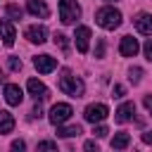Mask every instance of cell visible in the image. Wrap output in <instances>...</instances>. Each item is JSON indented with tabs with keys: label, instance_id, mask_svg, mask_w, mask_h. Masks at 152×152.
Segmentation results:
<instances>
[{
	"label": "cell",
	"instance_id": "obj_12",
	"mask_svg": "<svg viewBox=\"0 0 152 152\" xmlns=\"http://www.w3.org/2000/svg\"><path fill=\"white\" fill-rule=\"evenodd\" d=\"M45 36H48V31H45V26H38V24H33V26H28L26 28V38L31 40V43H45Z\"/></svg>",
	"mask_w": 152,
	"mask_h": 152
},
{
	"label": "cell",
	"instance_id": "obj_5",
	"mask_svg": "<svg viewBox=\"0 0 152 152\" xmlns=\"http://www.w3.org/2000/svg\"><path fill=\"white\" fill-rule=\"evenodd\" d=\"M107 114H109L107 104H88V107H86V112H83L86 121H90V124H100V121H104V119H107Z\"/></svg>",
	"mask_w": 152,
	"mask_h": 152
},
{
	"label": "cell",
	"instance_id": "obj_15",
	"mask_svg": "<svg viewBox=\"0 0 152 152\" xmlns=\"http://www.w3.org/2000/svg\"><path fill=\"white\" fill-rule=\"evenodd\" d=\"M26 7H28V12L33 14V17H48L50 14V10H48V5H45V0H28L26 2Z\"/></svg>",
	"mask_w": 152,
	"mask_h": 152
},
{
	"label": "cell",
	"instance_id": "obj_13",
	"mask_svg": "<svg viewBox=\"0 0 152 152\" xmlns=\"http://www.w3.org/2000/svg\"><path fill=\"white\" fill-rule=\"evenodd\" d=\"M26 88H28V93H31L36 100H45V97H48V88H45V86H43L38 78H28Z\"/></svg>",
	"mask_w": 152,
	"mask_h": 152
},
{
	"label": "cell",
	"instance_id": "obj_7",
	"mask_svg": "<svg viewBox=\"0 0 152 152\" xmlns=\"http://www.w3.org/2000/svg\"><path fill=\"white\" fill-rule=\"evenodd\" d=\"M21 100H24L21 88L14 86V83H7V86H5V102L12 104V107H17V104H21Z\"/></svg>",
	"mask_w": 152,
	"mask_h": 152
},
{
	"label": "cell",
	"instance_id": "obj_30",
	"mask_svg": "<svg viewBox=\"0 0 152 152\" xmlns=\"http://www.w3.org/2000/svg\"><path fill=\"white\" fill-rule=\"evenodd\" d=\"M142 142L152 145V131H145V133H142Z\"/></svg>",
	"mask_w": 152,
	"mask_h": 152
},
{
	"label": "cell",
	"instance_id": "obj_3",
	"mask_svg": "<svg viewBox=\"0 0 152 152\" xmlns=\"http://www.w3.org/2000/svg\"><path fill=\"white\" fill-rule=\"evenodd\" d=\"M81 17V7L76 0H59V19L62 24H74Z\"/></svg>",
	"mask_w": 152,
	"mask_h": 152
},
{
	"label": "cell",
	"instance_id": "obj_19",
	"mask_svg": "<svg viewBox=\"0 0 152 152\" xmlns=\"http://www.w3.org/2000/svg\"><path fill=\"white\" fill-rule=\"evenodd\" d=\"M55 45H59L64 52H69V40H66L64 33H55Z\"/></svg>",
	"mask_w": 152,
	"mask_h": 152
},
{
	"label": "cell",
	"instance_id": "obj_24",
	"mask_svg": "<svg viewBox=\"0 0 152 152\" xmlns=\"http://www.w3.org/2000/svg\"><path fill=\"white\" fill-rule=\"evenodd\" d=\"M145 57L152 62V38H147V43H145Z\"/></svg>",
	"mask_w": 152,
	"mask_h": 152
},
{
	"label": "cell",
	"instance_id": "obj_9",
	"mask_svg": "<svg viewBox=\"0 0 152 152\" xmlns=\"http://www.w3.org/2000/svg\"><path fill=\"white\" fill-rule=\"evenodd\" d=\"M74 40H76V48H78V52H88L90 28H88V26H78V28H76V33H74Z\"/></svg>",
	"mask_w": 152,
	"mask_h": 152
},
{
	"label": "cell",
	"instance_id": "obj_25",
	"mask_svg": "<svg viewBox=\"0 0 152 152\" xmlns=\"http://www.w3.org/2000/svg\"><path fill=\"white\" fill-rule=\"evenodd\" d=\"M93 133H95V135H97V138H104V135H107V133H109V131H107V126H97V128H95V131H93Z\"/></svg>",
	"mask_w": 152,
	"mask_h": 152
},
{
	"label": "cell",
	"instance_id": "obj_1",
	"mask_svg": "<svg viewBox=\"0 0 152 152\" xmlns=\"http://www.w3.org/2000/svg\"><path fill=\"white\" fill-rule=\"evenodd\" d=\"M95 21H97L102 28L112 31V28H116V26L121 24V12L114 10V7H102V10L95 12Z\"/></svg>",
	"mask_w": 152,
	"mask_h": 152
},
{
	"label": "cell",
	"instance_id": "obj_10",
	"mask_svg": "<svg viewBox=\"0 0 152 152\" xmlns=\"http://www.w3.org/2000/svg\"><path fill=\"white\" fill-rule=\"evenodd\" d=\"M119 52L124 57H135L138 55V40L133 36H124L121 38V45H119Z\"/></svg>",
	"mask_w": 152,
	"mask_h": 152
},
{
	"label": "cell",
	"instance_id": "obj_21",
	"mask_svg": "<svg viewBox=\"0 0 152 152\" xmlns=\"http://www.w3.org/2000/svg\"><path fill=\"white\" fill-rule=\"evenodd\" d=\"M7 64H10V69H12V71H21V59H19V57H10V59H7Z\"/></svg>",
	"mask_w": 152,
	"mask_h": 152
},
{
	"label": "cell",
	"instance_id": "obj_14",
	"mask_svg": "<svg viewBox=\"0 0 152 152\" xmlns=\"http://www.w3.org/2000/svg\"><path fill=\"white\" fill-rule=\"evenodd\" d=\"M133 114H135V104H133V102H124V104L116 109V121H119V124H126V121L133 119Z\"/></svg>",
	"mask_w": 152,
	"mask_h": 152
},
{
	"label": "cell",
	"instance_id": "obj_18",
	"mask_svg": "<svg viewBox=\"0 0 152 152\" xmlns=\"http://www.w3.org/2000/svg\"><path fill=\"white\" fill-rule=\"evenodd\" d=\"M83 131H81V126L76 124V126H66V128H57V135L59 138H74V135H81Z\"/></svg>",
	"mask_w": 152,
	"mask_h": 152
},
{
	"label": "cell",
	"instance_id": "obj_11",
	"mask_svg": "<svg viewBox=\"0 0 152 152\" xmlns=\"http://www.w3.org/2000/svg\"><path fill=\"white\" fill-rule=\"evenodd\" d=\"M133 24H135V28H138L140 33H147V36H152V14H147V12H140V14H135Z\"/></svg>",
	"mask_w": 152,
	"mask_h": 152
},
{
	"label": "cell",
	"instance_id": "obj_22",
	"mask_svg": "<svg viewBox=\"0 0 152 152\" xmlns=\"http://www.w3.org/2000/svg\"><path fill=\"white\" fill-rule=\"evenodd\" d=\"M38 150H57V142H52V140H43V142H38Z\"/></svg>",
	"mask_w": 152,
	"mask_h": 152
},
{
	"label": "cell",
	"instance_id": "obj_28",
	"mask_svg": "<svg viewBox=\"0 0 152 152\" xmlns=\"http://www.w3.org/2000/svg\"><path fill=\"white\" fill-rule=\"evenodd\" d=\"M86 150H88V152H97V142H95V140H88V142H86Z\"/></svg>",
	"mask_w": 152,
	"mask_h": 152
},
{
	"label": "cell",
	"instance_id": "obj_26",
	"mask_svg": "<svg viewBox=\"0 0 152 152\" xmlns=\"http://www.w3.org/2000/svg\"><path fill=\"white\" fill-rule=\"evenodd\" d=\"M112 93H114V97H121V95H124V93H126V88H124V86H119V83H116V86H114V90H112Z\"/></svg>",
	"mask_w": 152,
	"mask_h": 152
},
{
	"label": "cell",
	"instance_id": "obj_23",
	"mask_svg": "<svg viewBox=\"0 0 152 152\" xmlns=\"http://www.w3.org/2000/svg\"><path fill=\"white\" fill-rule=\"evenodd\" d=\"M140 74H142V71H140L138 66H133V69H131V81H133V83H138V81H140Z\"/></svg>",
	"mask_w": 152,
	"mask_h": 152
},
{
	"label": "cell",
	"instance_id": "obj_16",
	"mask_svg": "<svg viewBox=\"0 0 152 152\" xmlns=\"http://www.w3.org/2000/svg\"><path fill=\"white\" fill-rule=\"evenodd\" d=\"M12 128H14V116L0 109V133H12Z\"/></svg>",
	"mask_w": 152,
	"mask_h": 152
},
{
	"label": "cell",
	"instance_id": "obj_27",
	"mask_svg": "<svg viewBox=\"0 0 152 152\" xmlns=\"http://www.w3.org/2000/svg\"><path fill=\"white\" fill-rule=\"evenodd\" d=\"M31 116H33V119H36V116H38V119L43 116V109H40V104H36V107L31 109Z\"/></svg>",
	"mask_w": 152,
	"mask_h": 152
},
{
	"label": "cell",
	"instance_id": "obj_33",
	"mask_svg": "<svg viewBox=\"0 0 152 152\" xmlns=\"http://www.w3.org/2000/svg\"><path fill=\"white\" fill-rule=\"evenodd\" d=\"M0 81H5V71H0Z\"/></svg>",
	"mask_w": 152,
	"mask_h": 152
},
{
	"label": "cell",
	"instance_id": "obj_4",
	"mask_svg": "<svg viewBox=\"0 0 152 152\" xmlns=\"http://www.w3.org/2000/svg\"><path fill=\"white\" fill-rule=\"evenodd\" d=\"M71 114H74V109H71V104H64V102H59V104H52V109H50V124H55V126H62L64 121H69L71 119Z\"/></svg>",
	"mask_w": 152,
	"mask_h": 152
},
{
	"label": "cell",
	"instance_id": "obj_8",
	"mask_svg": "<svg viewBox=\"0 0 152 152\" xmlns=\"http://www.w3.org/2000/svg\"><path fill=\"white\" fill-rule=\"evenodd\" d=\"M0 38H2V43L10 48V45H14V38H17V31H14V26L10 24V19H0Z\"/></svg>",
	"mask_w": 152,
	"mask_h": 152
},
{
	"label": "cell",
	"instance_id": "obj_29",
	"mask_svg": "<svg viewBox=\"0 0 152 152\" xmlns=\"http://www.w3.org/2000/svg\"><path fill=\"white\" fill-rule=\"evenodd\" d=\"M142 104L147 107V112H152V95H145L142 97Z\"/></svg>",
	"mask_w": 152,
	"mask_h": 152
},
{
	"label": "cell",
	"instance_id": "obj_2",
	"mask_svg": "<svg viewBox=\"0 0 152 152\" xmlns=\"http://www.w3.org/2000/svg\"><path fill=\"white\" fill-rule=\"evenodd\" d=\"M59 90L66 93V95H71V97H81L83 90H86V86H83L81 78H76V76H71L69 71H64V76L59 78Z\"/></svg>",
	"mask_w": 152,
	"mask_h": 152
},
{
	"label": "cell",
	"instance_id": "obj_32",
	"mask_svg": "<svg viewBox=\"0 0 152 152\" xmlns=\"http://www.w3.org/2000/svg\"><path fill=\"white\" fill-rule=\"evenodd\" d=\"M24 147H26L24 140H14V142H12V150H24Z\"/></svg>",
	"mask_w": 152,
	"mask_h": 152
},
{
	"label": "cell",
	"instance_id": "obj_17",
	"mask_svg": "<svg viewBox=\"0 0 152 152\" xmlns=\"http://www.w3.org/2000/svg\"><path fill=\"white\" fill-rule=\"evenodd\" d=\"M128 142H131V135H128L126 131H121V133H116V135L112 138V147H114V150H124V147H128Z\"/></svg>",
	"mask_w": 152,
	"mask_h": 152
},
{
	"label": "cell",
	"instance_id": "obj_6",
	"mask_svg": "<svg viewBox=\"0 0 152 152\" xmlns=\"http://www.w3.org/2000/svg\"><path fill=\"white\" fill-rule=\"evenodd\" d=\"M33 66H36L40 74H50V71L57 69V59L50 57V55H38V57H33Z\"/></svg>",
	"mask_w": 152,
	"mask_h": 152
},
{
	"label": "cell",
	"instance_id": "obj_20",
	"mask_svg": "<svg viewBox=\"0 0 152 152\" xmlns=\"http://www.w3.org/2000/svg\"><path fill=\"white\" fill-rule=\"evenodd\" d=\"M7 14L12 19H21V7L19 5H7Z\"/></svg>",
	"mask_w": 152,
	"mask_h": 152
},
{
	"label": "cell",
	"instance_id": "obj_31",
	"mask_svg": "<svg viewBox=\"0 0 152 152\" xmlns=\"http://www.w3.org/2000/svg\"><path fill=\"white\" fill-rule=\"evenodd\" d=\"M104 55V40H100V45H97V52H95V57H102Z\"/></svg>",
	"mask_w": 152,
	"mask_h": 152
}]
</instances>
